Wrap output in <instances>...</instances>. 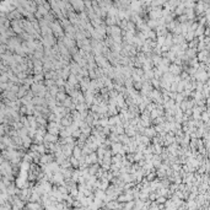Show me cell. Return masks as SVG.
Wrapping results in <instances>:
<instances>
[{
  "instance_id": "obj_1",
  "label": "cell",
  "mask_w": 210,
  "mask_h": 210,
  "mask_svg": "<svg viewBox=\"0 0 210 210\" xmlns=\"http://www.w3.org/2000/svg\"><path fill=\"white\" fill-rule=\"evenodd\" d=\"M44 141L55 143V141H57V135H54V134H50V133L46 134V135H44Z\"/></svg>"
},
{
  "instance_id": "obj_2",
  "label": "cell",
  "mask_w": 210,
  "mask_h": 210,
  "mask_svg": "<svg viewBox=\"0 0 210 210\" xmlns=\"http://www.w3.org/2000/svg\"><path fill=\"white\" fill-rule=\"evenodd\" d=\"M74 156L76 157V159H80V156H81V149L79 148V146L74 148Z\"/></svg>"
},
{
  "instance_id": "obj_3",
  "label": "cell",
  "mask_w": 210,
  "mask_h": 210,
  "mask_svg": "<svg viewBox=\"0 0 210 210\" xmlns=\"http://www.w3.org/2000/svg\"><path fill=\"white\" fill-rule=\"evenodd\" d=\"M78 80H79V79H78V76H75V75H71V76L69 78V82L71 84V85H74V86L76 85Z\"/></svg>"
},
{
  "instance_id": "obj_4",
  "label": "cell",
  "mask_w": 210,
  "mask_h": 210,
  "mask_svg": "<svg viewBox=\"0 0 210 210\" xmlns=\"http://www.w3.org/2000/svg\"><path fill=\"white\" fill-rule=\"evenodd\" d=\"M145 135H146V136H154V135H155V130H152V129H146V130H145Z\"/></svg>"
},
{
  "instance_id": "obj_5",
  "label": "cell",
  "mask_w": 210,
  "mask_h": 210,
  "mask_svg": "<svg viewBox=\"0 0 210 210\" xmlns=\"http://www.w3.org/2000/svg\"><path fill=\"white\" fill-rule=\"evenodd\" d=\"M57 100H58V101H64V100H65V95H64L63 92L58 93V95H57Z\"/></svg>"
},
{
  "instance_id": "obj_6",
  "label": "cell",
  "mask_w": 210,
  "mask_h": 210,
  "mask_svg": "<svg viewBox=\"0 0 210 210\" xmlns=\"http://www.w3.org/2000/svg\"><path fill=\"white\" fill-rule=\"evenodd\" d=\"M152 163H154L155 166H159V165H160V157H157V156H154Z\"/></svg>"
},
{
  "instance_id": "obj_7",
  "label": "cell",
  "mask_w": 210,
  "mask_h": 210,
  "mask_svg": "<svg viewBox=\"0 0 210 210\" xmlns=\"http://www.w3.org/2000/svg\"><path fill=\"white\" fill-rule=\"evenodd\" d=\"M27 208H30V209H39L41 206H39V204H28Z\"/></svg>"
},
{
  "instance_id": "obj_8",
  "label": "cell",
  "mask_w": 210,
  "mask_h": 210,
  "mask_svg": "<svg viewBox=\"0 0 210 210\" xmlns=\"http://www.w3.org/2000/svg\"><path fill=\"white\" fill-rule=\"evenodd\" d=\"M80 132H81V130H79V129H75L74 132H72V136H74V138H78V136H80V134H81Z\"/></svg>"
},
{
  "instance_id": "obj_9",
  "label": "cell",
  "mask_w": 210,
  "mask_h": 210,
  "mask_svg": "<svg viewBox=\"0 0 210 210\" xmlns=\"http://www.w3.org/2000/svg\"><path fill=\"white\" fill-rule=\"evenodd\" d=\"M36 58H42V52H36Z\"/></svg>"
},
{
  "instance_id": "obj_10",
  "label": "cell",
  "mask_w": 210,
  "mask_h": 210,
  "mask_svg": "<svg viewBox=\"0 0 210 210\" xmlns=\"http://www.w3.org/2000/svg\"><path fill=\"white\" fill-rule=\"evenodd\" d=\"M103 133H104V134H109V127H108V128H107V127L104 128V129H103Z\"/></svg>"
},
{
  "instance_id": "obj_11",
  "label": "cell",
  "mask_w": 210,
  "mask_h": 210,
  "mask_svg": "<svg viewBox=\"0 0 210 210\" xmlns=\"http://www.w3.org/2000/svg\"><path fill=\"white\" fill-rule=\"evenodd\" d=\"M152 82H154V86H159V81H156V80H152Z\"/></svg>"
},
{
  "instance_id": "obj_12",
  "label": "cell",
  "mask_w": 210,
  "mask_h": 210,
  "mask_svg": "<svg viewBox=\"0 0 210 210\" xmlns=\"http://www.w3.org/2000/svg\"><path fill=\"white\" fill-rule=\"evenodd\" d=\"M159 203H163L165 202V198H159V200H157Z\"/></svg>"
}]
</instances>
